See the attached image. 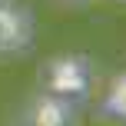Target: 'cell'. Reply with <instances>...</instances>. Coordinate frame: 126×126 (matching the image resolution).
I'll use <instances>...</instances> for the list:
<instances>
[{"instance_id": "obj_1", "label": "cell", "mask_w": 126, "mask_h": 126, "mask_svg": "<svg viewBox=\"0 0 126 126\" xmlns=\"http://www.w3.org/2000/svg\"><path fill=\"white\" fill-rule=\"evenodd\" d=\"M33 13L20 0H0V57H17L33 47Z\"/></svg>"}, {"instance_id": "obj_3", "label": "cell", "mask_w": 126, "mask_h": 126, "mask_svg": "<svg viewBox=\"0 0 126 126\" xmlns=\"http://www.w3.org/2000/svg\"><path fill=\"white\" fill-rule=\"evenodd\" d=\"M30 126H73V100L40 93L30 103Z\"/></svg>"}, {"instance_id": "obj_5", "label": "cell", "mask_w": 126, "mask_h": 126, "mask_svg": "<svg viewBox=\"0 0 126 126\" xmlns=\"http://www.w3.org/2000/svg\"><path fill=\"white\" fill-rule=\"evenodd\" d=\"M123 3H126V0H123Z\"/></svg>"}, {"instance_id": "obj_4", "label": "cell", "mask_w": 126, "mask_h": 126, "mask_svg": "<svg viewBox=\"0 0 126 126\" xmlns=\"http://www.w3.org/2000/svg\"><path fill=\"white\" fill-rule=\"evenodd\" d=\"M103 113L113 116V120H123V123H126V73L113 76L106 96H103Z\"/></svg>"}, {"instance_id": "obj_2", "label": "cell", "mask_w": 126, "mask_h": 126, "mask_svg": "<svg viewBox=\"0 0 126 126\" xmlns=\"http://www.w3.org/2000/svg\"><path fill=\"white\" fill-rule=\"evenodd\" d=\"M43 86H47V93L66 96V100L83 96L86 86H90V66H86V60L76 57V53H60V57L47 60V66H43Z\"/></svg>"}]
</instances>
